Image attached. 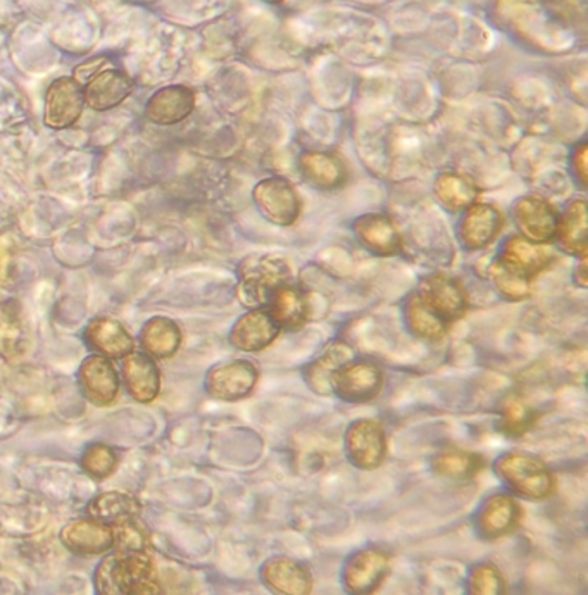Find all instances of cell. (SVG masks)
Listing matches in <instances>:
<instances>
[{"label":"cell","mask_w":588,"mask_h":595,"mask_svg":"<svg viewBox=\"0 0 588 595\" xmlns=\"http://www.w3.org/2000/svg\"><path fill=\"white\" fill-rule=\"evenodd\" d=\"M435 195L451 211H463L475 204L480 190L463 175L445 173L436 178Z\"/></svg>","instance_id":"30"},{"label":"cell","mask_w":588,"mask_h":595,"mask_svg":"<svg viewBox=\"0 0 588 595\" xmlns=\"http://www.w3.org/2000/svg\"><path fill=\"white\" fill-rule=\"evenodd\" d=\"M497 473L508 483L509 489L524 499H548L556 491V479L553 473L541 459L533 456L520 452L502 456L497 463Z\"/></svg>","instance_id":"3"},{"label":"cell","mask_w":588,"mask_h":595,"mask_svg":"<svg viewBox=\"0 0 588 595\" xmlns=\"http://www.w3.org/2000/svg\"><path fill=\"white\" fill-rule=\"evenodd\" d=\"M299 169L309 186L320 190L341 189L347 180V166L341 156L321 150H308L300 156Z\"/></svg>","instance_id":"22"},{"label":"cell","mask_w":588,"mask_h":595,"mask_svg":"<svg viewBox=\"0 0 588 595\" xmlns=\"http://www.w3.org/2000/svg\"><path fill=\"white\" fill-rule=\"evenodd\" d=\"M97 591L108 595L159 594L156 563L147 551H114L96 572Z\"/></svg>","instance_id":"1"},{"label":"cell","mask_w":588,"mask_h":595,"mask_svg":"<svg viewBox=\"0 0 588 595\" xmlns=\"http://www.w3.org/2000/svg\"><path fill=\"white\" fill-rule=\"evenodd\" d=\"M81 391L90 403L99 407H108L117 403L120 394V377L111 359L104 356H89L81 362L80 371Z\"/></svg>","instance_id":"10"},{"label":"cell","mask_w":588,"mask_h":595,"mask_svg":"<svg viewBox=\"0 0 588 595\" xmlns=\"http://www.w3.org/2000/svg\"><path fill=\"white\" fill-rule=\"evenodd\" d=\"M484 467L485 459L481 456L465 451H445L433 461L436 473L451 480L473 479Z\"/></svg>","instance_id":"32"},{"label":"cell","mask_w":588,"mask_h":595,"mask_svg":"<svg viewBox=\"0 0 588 595\" xmlns=\"http://www.w3.org/2000/svg\"><path fill=\"white\" fill-rule=\"evenodd\" d=\"M354 232L366 249L378 256H393L402 247L396 222L387 214H365L354 223Z\"/></svg>","instance_id":"21"},{"label":"cell","mask_w":588,"mask_h":595,"mask_svg":"<svg viewBox=\"0 0 588 595\" xmlns=\"http://www.w3.org/2000/svg\"><path fill=\"white\" fill-rule=\"evenodd\" d=\"M390 558L381 549H366L354 555L345 568V587L354 594H371L389 575Z\"/></svg>","instance_id":"15"},{"label":"cell","mask_w":588,"mask_h":595,"mask_svg":"<svg viewBox=\"0 0 588 595\" xmlns=\"http://www.w3.org/2000/svg\"><path fill=\"white\" fill-rule=\"evenodd\" d=\"M280 326L271 318V314L263 307L251 310L233 325L230 340L236 349L244 352H257L266 349L277 340Z\"/></svg>","instance_id":"16"},{"label":"cell","mask_w":588,"mask_h":595,"mask_svg":"<svg viewBox=\"0 0 588 595\" xmlns=\"http://www.w3.org/2000/svg\"><path fill=\"white\" fill-rule=\"evenodd\" d=\"M133 92V81L121 69L106 68L85 85V104L93 111H109L126 101Z\"/></svg>","instance_id":"17"},{"label":"cell","mask_w":588,"mask_h":595,"mask_svg":"<svg viewBox=\"0 0 588 595\" xmlns=\"http://www.w3.org/2000/svg\"><path fill=\"white\" fill-rule=\"evenodd\" d=\"M124 385L136 403L156 401L160 392V373L156 362L145 352H130L123 362Z\"/></svg>","instance_id":"18"},{"label":"cell","mask_w":588,"mask_h":595,"mask_svg":"<svg viewBox=\"0 0 588 595\" xmlns=\"http://www.w3.org/2000/svg\"><path fill=\"white\" fill-rule=\"evenodd\" d=\"M514 222L520 228L521 237L536 242V244H547L556 237L557 223H559V213L551 202L536 195H526L521 198L514 204Z\"/></svg>","instance_id":"9"},{"label":"cell","mask_w":588,"mask_h":595,"mask_svg":"<svg viewBox=\"0 0 588 595\" xmlns=\"http://www.w3.org/2000/svg\"><path fill=\"white\" fill-rule=\"evenodd\" d=\"M353 356V349L344 343L332 344L329 349L324 350L323 356L312 362L306 373L312 391L318 394H330L332 392L330 391V380H332L333 373L344 367L345 362L351 361Z\"/></svg>","instance_id":"29"},{"label":"cell","mask_w":588,"mask_h":595,"mask_svg":"<svg viewBox=\"0 0 588 595\" xmlns=\"http://www.w3.org/2000/svg\"><path fill=\"white\" fill-rule=\"evenodd\" d=\"M85 343L97 355L108 359H121L135 349V343L130 332L118 319L102 318L92 319L85 330Z\"/></svg>","instance_id":"19"},{"label":"cell","mask_w":588,"mask_h":595,"mask_svg":"<svg viewBox=\"0 0 588 595\" xmlns=\"http://www.w3.org/2000/svg\"><path fill=\"white\" fill-rule=\"evenodd\" d=\"M60 542L73 554L92 558L111 551L114 536L112 527L99 519H75L60 531Z\"/></svg>","instance_id":"12"},{"label":"cell","mask_w":588,"mask_h":595,"mask_svg":"<svg viewBox=\"0 0 588 595\" xmlns=\"http://www.w3.org/2000/svg\"><path fill=\"white\" fill-rule=\"evenodd\" d=\"M521 507L511 495H492L481 507L478 528L485 539L496 540L511 534L520 524Z\"/></svg>","instance_id":"23"},{"label":"cell","mask_w":588,"mask_h":595,"mask_svg":"<svg viewBox=\"0 0 588 595\" xmlns=\"http://www.w3.org/2000/svg\"><path fill=\"white\" fill-rule=\"evenodd\" d=\"M578 283L581 287H587V258H581L580 268H578Z\"/></svg>","instance_id":"40"},{"label":"cell","mask_w":588,"mask_h":595,"mask_svg":"<svg viewBox=\"0 0 588 595\" xmlns=\"http://www.w3.org/2000/svg\"><path fill=\"white\" fill-rule=\"evenodd\" d=\"M142 347L153 359H168L177 355L181 346L180 326L165 316L148 319L142 328Z\"/></svg>","instance_id":"27"},{"label":"cell","mask_w":588,"mask_h":595,"mask_svg":"<svg viewBox=\"0 0 588 595\" xmlns=\"http://www.w3.org/2000/svg\"><path fill=\"white\" fill-rule=\"evenodd\" d=\"M535 419V409L521 395H509L502 404V430L512 437L526 434Z\"/></svg>","instance_id":"33"},{"label":"cell","mask_w":588,"mask_h":595,"mask_svg":"<svg viewBox=\"0 0 588 595\" xmlns=\"http://www.w3.org/2000/svg\"><path fill=\"white\" fill-rule=\"evenodd\" d=\"M118 464H120L118 452L106 444H92L81 456V468L87 475L96 480H106L114 475Z\"/></svg>","instance_id":"34"},{"label":"cell","mask_w":588,"mask_h":595,"mask_svg":"<svg viewBox=\"0 0 588 595\" xmlns=\"http://www.w3.org/2000/svg\"><path fill=\"white\" fill-rule=\"evenodd\" d=\"M263 2H266V4L280 5L285 4V2H289V0H263Z\"/></svg>","instance_id":"41"},{"label":"cell","mask_w":588,"mask_h":595,"mask_svg":"<svg viewBox=\"0 0 588 595\" xmlns=\"http://www.w3.org/2000/svg\"><path fill=\"white\" fill-rule=\"evenodd\" d=\"M587 144H581L580 147H578L577 150H575V156H573V168H575V173H577L578 180L581 181V183H587L588 177H587V161H588V154H587Z\"/></svg>","instance_id":"39"},{"label":"cell","mask_w":588,"mask_h":595,"mask_svg":"<svg viewBox=\"0 0 588 595\" xmlns=\"http://www.w3.org/2000/svg\"><path fill=\"white\" fill-rule=\"evenodd\" d=\"M254 202L259 213L278 226L293 225L302 210L299 193L289 180L281 177L259 181L254 189Z\"/></svg>","instance_id":"5"},{"label":"cell","mask_w":588,"mask_h":595,"mask_svg":"<svg viewBox=\"0 0 588 595\" xmlns=\"http://www.w3.org/2000/svg\"><path fill=\"white\" fill-rule=\"evenodd\" d=\"M268 313L280 330H297L308 322V301L297 287L285 283L273 292Z\"/></svg>","instance_id":"24"},{"label":"cell","mask_w":588,"mask_h":595,"mask_svg":"<svg viewBox=\"0 0 588 595\" xmlns=\"http://www.w3.org/2000/svg\"><path fill=\"white\" fill-rule=\"evenodd\" d=\"M469 591L473 594H502L506 591L504 579L493 564H480L469 576Z\"/></svg>","instance_id":"37"},{"label":"cell","mask_w":588,"mask_h":595,"mask_svg":"<svg viewBox=\"0 0 588 595\" xmlns=\"http://www.w3.org/2000/svg\"><path fill=\"white\" fill-rule=\"evenodd\" d=\"M141 513V503L133 495L124 494V492H102L89 504L90 518L99 519L109 527L138 519Z\"/></svg>","instance_id":"25"},{"label":"cell","mask_w":588,"mask_h":595,"mask_svg":"<svg viewBox=\"0 0 588 595\" xmlns=\"http://www.w3.org/2000/svg\"><path fill=\"white\" fill-rule=\"evenodd\" d=\"M257 380H259V370L253 362L236 359V361L223 362L212 368L206 379V389L209 395L218 401L235 403L251 395Z\"/></svg>","instance_id":"7"},{"label":"cell","mask_w":588,"mask_h":595,"mask_svg":"<svg viewBox=\"0 0 588 595\" xmlns=\"http://www.w3.org/2000/svg\"><path fill=\"white\" fill-rule=\"evenodd\" d=\"M502 226L504 216L496 205L475 202L466 207L465 217L461 222V240L468 249H484L499 237Z\"/></svg>","instance_id":"14"},{"label":"cell","mask_w":588,"mask_h":595,"mask_svg":"<svg viewBox=\"0 0 588 595\" xmlns=\"http://www.w3.org/2000/svg\"><path fill=\"white\" fill-rule=\"evenodd\" d=\"M108 57H97V59L87 60L84 65L78 66L77 71H75V80L80 85H87L102 69L108 68Z\"/></svg>","instance_id":"38"},{"label":"cell","mask_w":588,"mask_h":595,"mask_svg":"<svg viewBox=\"0 0 588 595\" xmlns=\"http://www.w3.org/2000/svg\"><path fill=\"white\" fill-rule=\"evenodd\" d=\"M196 109V92L184 85L160 89L148 99L145 116L156 125H177L187 120Z\"/></svg>","instance_id":"13"},{"label":"cell","mask_w":588,"mask_h":595,"mask_svg":"<svg viewBox=\"0 0 588 595\" xmlns=\"http://www.w3.org/2000/svg\"><path fill=\"white\" fill-rule=\"evenodd\" d=\"M499 261L514 273L532 280L551 265L553 254L544 244L524 237H511L506 242Z\"/></svg>","instance_id":"20"},{"label":"cell","mask_w":588,"mask_h":595,"mask_svg":"<svg viewBox=\"0 0 588 595\" xmlns=\"http://www.w3.org/2000/svg\"><path fill=\"white\" fill-rule=\"evenodd\" d=\"M556 237L566 252L577 258H587L588 223L585 201H573L557 223Z\"/></svg>","instance_id":"26"},{"label":"cell","mask_w":588,"mask_h":595,"mask_svg":"<svg viewBox=\"0 0 588 595\" xmlns=\"http://www.w3.org/2000/svg\"><path fill=\"white\" fill-rule=\"evenodd\" d=\"M418 298L447 325L463 318L469 306L468 294L463 283L447 274H432L424 278Z\"/></svg>","instance_id":"6"},{"label":"cell","mask_w":588,"mask_h":595,"mask_svg":"<svg viewBox=\"0 0 588 595\" xmlns=\"http://www.w3.org/2000/svg\"><path fill=\"white\" fill-rule=\"evenodd\" d=\"M348 458L356 467L363 470H375L384 463L387 454V440L380 423L371 419H360L348 428L347 439Z\"/></svg>","instance_id":"11"},{"label":"cell","mask_w":588,"mask_h":595,"mask_svg":"<svg viewBox=\"0 0 588 595\" xmlns=\"http://www.w3.org/2000/svg\"><path fill=\"white\" fill-rule=\"evenodd\" d=\"M85 108L84 87L75 78H57L45 93V125L65 130L80 120Z\"/></svg>","instance_id":"8"},{"label":"cell","mask_w":588,"mask_h":595,"mask_svg":"<svg viewBox=\"0 0 588 595\" xmlns=\"http://www.w3.org/2000/svg\"><path fill=\"white\" fill-rule=\"evenodd\" d=\"M290 282V268L277 256H254L241 268L238 299L248 310L268 306L273 292Z\"/></svg>","instance_id":"2"},{"label":"cell","mask_w":588,"mask_h":595,"mask_svg":"<svg viewBox=\"0 0 588 595\" xmlns=\"http://www.w3.org/2000/svg\"><path fill=\"white\" fill-rule=\"evenodd\" d=\"M112 536H114V543H112L114 551H147L151 546L148 534L138 524V519L112 527Z\"/></svg>","instance_id":"36"},{"label":"cell","mask_w":588,"mask_h":595,"mask_svg":"<svg viewBox=\"0 0 588 595\" xmlns=\"http://www.w3.org/2000/svg\"><path fill=\"white\" fill-rule=\"evenodd\" d=\"M490 277L496 283L497 290L509 301H523L532 295V280L521 277L506 268L500 261H496L490 268Z\"/></svg>","instance_id":"35"},{"label":"cell","mask_w":588,"mask_h":595,"mask_svg":"<svg viewBox=\"0 0 588 595\" xmlns=\"http://www.w3.org/2000/svg\"><path fill=\"white\" fill-rule=\"evenodd\" d=\"M384 386V371L369 361H348L333 373L330 391L345 403H368Z\"/></svg>","instance_id":"4"},{"label":"cell","mask_w":588,"mask_h":595,"mask_svg":"<svg viewBox=\"0 0 588 595\" xmlns=\"http://www.w3.org/2000/svg\"><path fill=\"white\" fill-rule=\"evenodd\" d=\"M263 579L273 592L278 594L302 595L312 588V579L304 566L292 560L269 561L263 570Z\"/></svg>","instance_id":"28"},{"label":"cell","mask_w":588,"mask_h":595,"mask_svg":"<svg viewBox=\"0 0 588 595\" xmlns=\"http://www.w3.org/2000/svg\"><path fill=\"white\" fill-rule=\"evenodd\" d=\"M406 318H408L409 330L423 340H439L447 334V323L424 306L418 295H412L409 299Z\"/></svg>","instance_id":"31"}]
</instances>
